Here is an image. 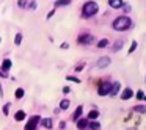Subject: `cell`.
Listing matches in <instances>:
<instances>
[{
  "label": "cell",
  "instance_id": "obj_1",
  "mask_svg": "<svg viewBox=\"0 0 146 130\" xmlns=\"http://www.w3.org/2000/svg\"><path fill=\"white\" fill-rule=\"evenodd\" d=\"M130 25H132V20H130L127 16L116 17V19L113 20V28L116 30V32H124V30H129Z\"/></svg>",
  "mask_w": 146,
  "mask_h": 130
},
{
  "label": "cell",
  "instance_id": "obj_2",
  "mask_svg": "<svg viewBox=\"0 0 146 130\" xmlns=\"http://www.w3.org/2000/svg\"><path fill=\"white\" fill-rule=\"evenodd\" d=\"M99 11V5L96 3V2H86L85 5L82 7V16L83 17H91V16H94L96 13Z\"/></svg>",
  "mask_w": 146,
  "mask_h": 130
},
{
  "label": "cell",
  "instance_id": "obj_3",
  "mask_svg": "<svg viewBox=\"0 0 146 130\" xmlns=\"http://www.w3.org/2000/svg\"><path fill=\"white\" fill-rule=\"evenodd\" d=\"M110 89H111V83H102L101 86H99V89H98V94L99 96H107V94H110Z\"/></svg>",
  "mask_w": 146,
  "mask_h": 130
},
{
  "label": "cell",
  "instance_id": "obj_4",
  "mask_svg": "<svg viewBox=\"0 0 146 130\" xmlns=\"http://www.w3.org/2000/svg\"><path fill=\"white\" fill-rule=\"evenodd\" d=\"M39 116H32V119L27 122V127H25V130H36V125H38V122H39Z\"/></svg>",
  "mask_w": 146,
  "mask_h": 130
},
{
  "label": "cell",
  "instance_id": "obj_5",
  "mask_svg": "<svg viewBox=\"0 0 146 130\" xmlns=\"http://www.w3.org/2000/svg\"><path fill=\"white\" fill-rule=\"evenodd\" d=\"M77 41H79V44H91L94 41V38L91 35H80Z\"/></svg>",
  "mask_w": 146,
  "mask_h": 130
},
{
  "label": "cell",
  "instance_id": "obj_6",
  "mask_svg": "<svg viewBox=\"0 0 146 130\" xmlns=\"http://www.w3.org/2000/svg\"><path fill=\"white\" fill-rule=\"evenodd\" d=\"M110 66V58L108 57H101L98 60V67H101V69H104V67Z\"/></svg>",
  "mask_w": 146,
  "mask_h": 130
},
{
  "label": "cell",
  "instance_id": "obj_7",
  "mask_svg": "<svg viewBox=\"0 0 146 130\" xmlns=\"http://www.w3.org/2000/svg\"><path fill=\"white\" fill-rule=\"evenodd\" d=\"M132 96H133V91L130 88H126L123 92H121V99H123V100H129Z\"/></svg>",
  "mask_w": 146,
  "mask_h": 130
},
{
  "label": "cell",
  "instance_id": "obj_8",
  "mask_svg": "<svg viewBox=\"0 0 146 130\" xmlns=\"http://www.w3.org/2000/svg\"><path fill=\"white\" fill-rule=\"evenodd\" d=\"M119 89H121V85L118 82H115L113 85H111V89H110V94L111 96H116L118 92H119Z\"/></svg>",
  "mask_w": 146,
  "mask_h": 130
},
{
  "label": "cell",
  "instance_id": "obj_9",
  "mask_svg": "<svg viewBox=\"0 0 146 130\" xmlns=\"http://www.w3.org/2000/svg\"><path fill=\"white\" fill-rule=\"evenodd\" d=\"M123 0H108V5H110L111 8H121L123 7Z\"/></svg>",
  "mask_w": 146,
  "mask_h": 130
},
{
  "label": "cell",
  "instance_id": "obj_10",
  "mask_svg": "<svg viewBox=\"0 0 146 130\" xmlns=\"http://www.w3.org/2000/svg\"><path fill=\"white\" fill-rule=\"evenodd\" d=\"M88 124L90 122L86 119H77V127H79L80 130H85L86 127H88Z\"/></svg>",
  "mask_w": 146,
  "mask_h": 130
},
{
  "label": "cell",
  "instance_id": "obj_11",
  "mask_svg": "<svg viewBox=\"0 0 146 130\" xmlns=\"http://www.w3.org/2000/svg\"><path fill=\"white\" fill-rule=\"evenodd\" d=\"M82 111H83L82 105H80V107H77V108H76V111H74V114H72V119H74V121L79 119V117L82 116Z\"/></svg>",
  "mask_w": 146,
  "mask_h": 130
},
{
  "label": "cell",
  "instance_id": "obj_12",
  "mask_svg": "<svg viewBox=\"0 0 146 130\" xmlns=\"http://www.w3.org/2000/svg\"><path fill=\"white\" fill-rule=\"evenodd\" d=\"M2 69L5 71V72H8V71L11 69V60H3V63H2Z\"/></svg>",
  "mask_w": 146,
  "mask_h": 130
},
{
  "label": "cell",
  "instance_id": "obj_13",
  "mask_svg": "<svg viewBox=\"0 0 146 130\" xmlns=\"http://www.w3.org/2000/svg\"><path fill=\"white\" fill-rule=\"evenodd\" d=\"M98 116H99V111H96V110H91L88 113V119H91V121L98 119Z\"/></svg>",
  "mask_w": 146,
  "mask_h": 130
},
{
  "label": "cell",
  "instance_id": "obj_14",
  "mask_svg": "<svg viewBox=\"0 0 146 130\" xmlns=\"http://www.w3.org/2000/svg\"><path fill=\"white\" fill-rule=\"evenodd\" d=\"M39 122H41L42 125L46 127V129H52V119H49V117H47V119H42V121H39Z\"/></svg>",
  "mask_w": 146,
  "mask_h": 130
},
{
  "label": "cell",
  "instance_id": "obj_15",
  "mask_svg": "<svg viewBox=\"0 0 146 130\" xmlns=\"http://www.w3.org/2000/svg\"><path fill=\"white\" fill-rule=\"evenodd\" d=\"M71 3V0H57L55 2V7H66Z\"/></svg>",
  "mask_w": 146,
  "mask_h": 130
},
{
  "label": "cell",
  "instance_id": "obj_16",
  "mask_svg": "<svg viewBox=\"0 0 146 130\" xmlns=\"http://www.w3.org/2000/svg\"><path fill=\"white\" fill-rule=\"evenodd\" d=\"M69 104H71V102L68 100V99L61 100V104H60V110H68V108H69Z\"/></svg>",
  "mask_w": 146,
  "mask_h": 130
},
{
  "label": "cell",
  "instance_id": "obj_17",
  "mask_svg": "<svg viewBox=\"0 0 146 130\" xmlns=\"http://www.w3.org/2000/svg\"><path fill=\"white\" fill-rule=\"evenodd\" d=\"M14 117H16V121H24V119H25V113L21 110V111H17V113H16V116H14Z\"/></svg>",
  "mask_w": 146,
  "mask_h": 130
},
{
  "label": "cell",
  "instance_id": "obj_18",
  "mask_svg": "<svg viewBox=\"0 0 146 130\" xmlns=\"http://www.w3.org/2000/svg\"><path fill=\"white\" fill-rule=\"evenodd\" d=\"M24 92H25V91H24L22 88H17V89H16V92H14L16 99H22V97H24Z\"/></svg>",
  "mask_w": 146,
  "mask_h": 130
},
{
  "label": "cell",
  "instance_id": "obj_19",
  "mask_svg": "<svg viewBox=\"0 0 146 130\" xmlns=\"http://www.w3.org/2000/svg\"><path fill=\"white\" fill-rule=\"evenodd\" d=\"M107 46H108V39H101V41L98 42L99 49H104V47H107Z\"/></svg>",
  "mask_w": 146,
  "mask_h": 130
},
{
  "label": "cell",
  "instance_id": "obj_20",
  "mask_svg": "<svg viewBox=\"0 0 146 130\" xmlns=\"http://www.w3.org/2000/svg\"><path fill=\"white\" fill-rule=\"evenodd\" d=\"M21 42H22V35H21V33H17V35L14 36V44H16V46H19Z\"/></svg>",
  "mask_w": 146,
  "mask_h": 130
},
{
  "label": "cell",
  "instance_id": "obj_21",
  "mask_svg": "<svg viewBox=\"0 0 146 130\" xmlns=\"http://www.w3.org/2000/svg\"><path fill=\"white\" fill-rule=\"evenodd\" d=\"M135 111H138V113H145L146 111V105H137L135 108H133Z\"/></svg>",
  "mask_w": 146,
  "mask_h": 130
},
{
  "label": "cell",
  "instance_id": "obj_22",
  "mask_svg": "<svg viewBox=\"0 0 146 130\" xmlns=\"http://www.w3.org/2000/svg\"><path fill=\"white\" fill-rule=\"evenodd\" d=\"M17 5H19L21 8H27L29 7V2H27V0H17Z\"/></svg>",
  "mask_w": 146,
  "mask_h": 130
},
{
  "label": "cell",
  "instance_id": "obj_23",
  "mask_svg": "<svg viewBox=\"0 0 146 130\" xmlns=\"http://www.w3.org/2000/svg\"><path fill=\"white\" fill-rule=\"evenodd\" d=\"M88 127L93 129V130H98L99 129V122H91V124H88Z\"/></svg>",
  "mask_w": 146,
  "mask_h": 130
},
{
  "label": "cell",
  "instance_id": "obj_24",
  "mask_svg": "<svg viewBox=\"0 0 146 130\" xmlns=\"http://www.w3.org/2000/svg\"><path fill=\"white\" fill-rule=\"evenodd\" d=\"M66 79L69 80V82H76V83H80V80H79V79H76V77H72V75H68Z\"/></svg>",
  "mask_w": 146,
  "mask_h": 130
},
{
  "label": "cell",
  "instance_id": "obj_25",
  "mask_svg": "<svg viewBox=\"0 0 146 130\" xmlns=\"http://www.w3.org/2000/svg\"><path fill=\"white\" fill-rule=\"evenodd\" d=\"M135 49H137V41H133V42H132V46H130V49H129V53H132V52L135 50Z\"/></svg>",
  "mask_w": 146,
  "mask_h": 130
},
{
  "label": "cell",
  "instance_id": "obj_26",
  "mask_svg": "<svg viewBox=\"0 0 146 130\" xmlns=\"http://www.w3.org/2000/svg\"><path fill=\"white\" fill-rule=\"evenodd\" d=\"M121 46H123V41H118L116 44H115V47H113V50H118V49H121Z\"/></svg>",
  "mask_w": 146,
  "mask_h": 130
},
{
  "label": "cell",
  "instance_id": "obj_27",
  "mask_svg": "<svg viewBox=\"0 0 146 130\" xmlns=\"http://www.w3.org/2000/svg\"><path fill=\"white\" fill-rule=\"evenodd\" d=\"M29 8H32V10H35V8H36V2H35V0H33V2H30Z\"/></svg>",
  "mask_w": 146,
  "mask_h": 130
},
{
  "label": "cell",
  "instance_id": "obj_28",
  "mask_svg": "<svg viewBox=\"0 0 146 130\" xmlns=\"http://www.w3.org/2000/svg\"><path fill=\"white\" fill-rule=\"evenodd\" d=\"M143 97H145V94L141 91H137V99H143Z\"/></svg>",
  "mask_w": 146,
  "mask_h": 130
},
{
  "label": "cell",
  "instance_id": "obj_29",
  "mask_svg": "<svg viewBox=\"0 0 146 130\" xmlns=\"http://www.w3.org/2000/svg\"><path fill=\"white\" fill-rule=\"evenodd\" d=\"M8 108H10V105H5V107H3V113L5 114H8Z\"/></svg>",
  "mask_w": 146,
  "mask_h": 130
},
{
  "label": "cell",
  "instance_id": "obj_30",
  "mask_svg": "<svg viewBox=\"0 0 146 130\" xmlns=\"http://www.w3.org/2000/svg\"><path fill=\"white\" fill-rule=\"evenodd\" d=\"M69 91H71V89L68 88V86H66V88H63V92H64V94H68V92H69Z\"/></svg>",
  "mask_w": 146,
  "mask_h": 130
},
{
  "label": "cell",
  "instance_id": "obj_31",
  "mask_svg": "<svg viewBox=\"0 0 146 130\" xmlns=\"http://www.w3.org/2000/svg\"><path fill=\"white\" fill-rule=\"evenodd\" d=\"M143 99H145V100H146V96H145V97H143Z\"/></svg>",
  "mask_w": 146,
  "mask_h": 130
},
{
  "label": "cell",
  "instance_id": "obj_32",
  "mask_svg": "<svg viewBox=\"0 0 146 130\" xmlns=\"http://www.w3.org/2000/svg\"><path fill=\"white\" fill-rule=\"evenodd\" d=\"M132 130H137V129H132Z\"/></svg>",
  "mask_w": 146,
  "mask_h": 130
},
{
  "label": "cell",
  "instance_id": "obj_33",
  "mask_svg": "<svg viewBox=\"0 0 146 130\" xmlns=\"http://www.w3.org/2000/svg\"><path fill=\"white\" fill-rule=\"evenodd\" d=\"M0 41H2V39H0Z\"/></svg>",
  "mask_w": 146,
  "mask_h": 130
}]
</instances>
